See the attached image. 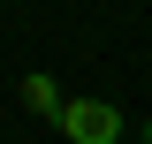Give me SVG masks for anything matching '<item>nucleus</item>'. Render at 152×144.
<instances>
[{
    "label": "nucleus",
    "mask_w": 152,
    "mask_h": 144,
    "mask_svg": "<svg viewBox=\"0 0 152 144\" xmlns=\"http://www.w3.org/2000/svg\"><path fill=\"white\" fill-rule=\"evenodd\" d=\"M61 137H69V144H114V137H122V106H114V99H69Z\"/></svg>",
    "instance_id": "1"
},
{
    "label": "nucleus",
    "mask_w": 152,
    "mask_h": 144,
    "mask_svg": "<svg viewBox=\"0 0 152 144\" xmlns=\"http://www.w3.org/2000/svg\"><path fill=\"white\" fill-rule=\"evenodd\" d=\"M15 99L38 114V121H53V129H61V114H69V91H61L46 68H31V76H23V84H15Z\"/></svg>",
    "instance_id": "2"
},
{
    "label": "nucleus",
    "mask_w": 152,
    "mask_h": 144,
    "mask_svg": "<svg viewBox=\"0 0 152 144\" xmlns=\"http://www.w3.org/2000/svg\"><path fill=\"white\" fill-rule=\"evenodd\" d=\"M137 137H145V144H152V114H145V129H137Z\"/></svg>",
    "instance_id": "3"
}]
</instances>
